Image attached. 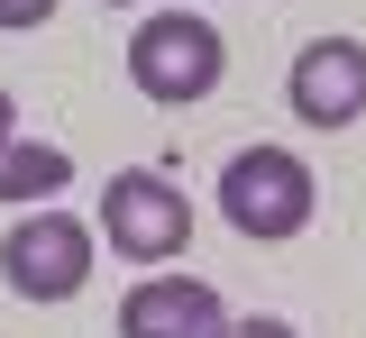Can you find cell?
Instances as JSON below:
<instances>
[{
  "instance_id": "1",
  "label": "cell",
  "mask_w": 366,
  "mask_h": 338,
  "mask_svg": "<svg viewBox=\"0 0 366 338\" xmlns=\"http://www.w3.org/2000/svg\"><path fill=\"white\" fill-rule=\"evenodd\" d=\"M220 210H229V229H238V238L284 247V238H302V229H312L320 183H312V165H302L293 146H238V155L220 165Z\"/></svg>"
},
{
  "instance_id": "2",
  "label": "cell",
  "mask_w": 366,
  "mask_h": 338,
  "mask_svg": "<svg viewBox=\"0 0 366 338\" xmlns=\"http://www.w3.org/2000/svg\"><path fill=\"white\" fill-rule=\"evenodd\" d=\"M229 73V46L211 19H183V9H156L147 28L129 37V83L156 110H192V101H211Z\"/></svg>"
},
{
  "instance_id": "3",
  "label": "cell",
  "mask_w": 366,
  "mask_h": 338,
  "mask_svg": "<svg viewBox=\"0 0 366 338\" xmlns=\"http://www.w3.org/2000/svg\"><path fill=\"white\" fill-rule=\"evenodd\" d=\"M0 275H9V292L19 302H74V292L92 284V229L74 220V210H28L9 238H0Z\"/></svg>"
},
{
  "instance_id": "4",
  "label": "cell",
  "mask_w": 366,
  "mask_h": 338,
  "mask_svg": "<svg viewBox=\"0 0 366 338\" xmlns=\"http://www.w3.org/2000/svg\"><path fill=\"white\" fill-rule=\"evenodd\" d=\"M101 238L119 247L129 265H174L183 247H192V201L165 183V174H110V193H101Z\"/></svg>"
},
{
  "instance_id": "5",
  "label": "cell",
  "mask_w": 366,
  "mask_h": 338,
  "mask_svg": "<svg viewBox=\"0 0 366 338\" xmlns=\"http://www.w3.org/2000/svg\"><path fill=\"white\" fill-rule=\"evenodd\" d=\"M284 101H293L302 128H348V119H366V46L357 37H312V46L293 55V73H284Z\"/></svg>"
},
{
  "instance_id": "6",
  "label": "cell",
  "mask_w": 366,
  "mask_h": 338,
  "mask_svg": "<svg viewBox=\"0 0 366 338\" xmlns=\"http://www.w3.org/2000/svg\"><path fill=\"white\" fill-rule=\"evenodd\" d=\"M220 329H229V311L202 275H147L119 302V338H220Z\"/></svg>"
},
{
  "instance_id": "7",
  "label": "cell",
  "mask_w": 366,
  "mask_h": 338,
  "mask_svg": "<svg viewBox=\"0 0 366 338\" xmlns=\"http://www.w3.org/2000/svg\"><path fill=\"white\" fill-rule=\"evenodd\" d=\"M74 183V155L64 146H46V138H9V155H0V201H37L46 193H64Z\"/></svg>"
},
{
  "instance_id": "8",
  "label": "cell",
  "mask_w": 366,
  "mask_h": 338,
  "mask_svg": "<svg viewBox=\"0 0 366 338\" xmlns=\"http://www.w3.org/2000/svg\"><path fill=\"white\" fill-rule=\"evenodd\" d=\"M55 0H0V28H46Z\"/></svg>"
},
{
  "instance_id": "9",
  "label": "cell",
  "mask_w": 366,
  "mask_h": 338,
  "mask_svg": "<svg viewBox=\"0 0 366 338\" xmlns=\"http://www.w3.org/2000/svg\"><path fill=\"white\" fill-rule=\"evenodd\" d=\"M220 338H293V320H229Z\"/></svg>"
},
{
  "instance_id": "10",
  "label": "cell",
  "mask_w": 366,
  "mask_h": 338,
  "mask_svg": "<svg viewBox=\"0 0 366 338\" xmlns=\"http://www.w3.org/2000/svg\"><path fill=\"white\" fill-rule=\"evenodd\" d=\"M9 138H19V101L0 92V155H9Z\"/></svg>"
}]
</instances>
